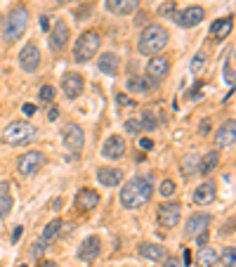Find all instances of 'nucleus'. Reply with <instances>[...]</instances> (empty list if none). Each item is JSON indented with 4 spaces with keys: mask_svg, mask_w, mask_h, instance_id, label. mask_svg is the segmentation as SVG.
I'll return each instance as SVG.
<instances>
[{
    "mask_svg": "<svg viewBox=\"0 0 236 267\" xmlns=\"http://www.w3.org/2000/svg\"><path fill=\"white\" fill-rule=\"evenodd\" d=\"M21 112H24L26 116H31V114H36V106H33V104H24V106H21Z\"/></svg>",
    "mask_w": 236,
    "mask_h": 267,
    "instance_id": "a18cd8bd",
    "label": "nucleus"
},
{
    "mask_svg": "<svg viewBox=\"0 0 236 267\" xmlns=\"http://www.w3.org/2000/svg\"><path fill=\"white\" fill-rule=\"evenodd\" d=\"M128 90H132V93H144L147 87H149V83L144 81V78H139V76H132V78H128Z\"/></svg>",
    "mask_w": 236,
    "mask_h": 267,
    "instance_id": "c85d7f7f",
    "label": "nucleus"
},
{
    "mask_svg": "<svg viewBox=\"0 0 236 267\" xmlns=\"http://www.w3.org/2000/svg\"><path fill=\"white\" fill-rule=\"evenodd\" d=\"M59 230H62V220L57 217V220H52V222H48V225H45L43 234H40V241H43V243L52 241V239H55V236L59 234Z\"/></svg>",
    "mask_w": 236,
    "mask_h": 267,
    "instance_id": "bb28decb",
    "label": "nucleus"
},
{
    "mask_svg": "<svg viewBox=\"0 0 236 267\" xmlns=\"http://www.w3.org/2000/svg\"><path fill=\"white\" fill-rule=\"evenodd\" d=\"M182 173H184V177H192V175H199L201 170V154L199 151H189V154L182 156Z\"/></svg>",
    "mask_w": 236,
    "mask_h": 267,
    "instance_id": "4be33fe9",
    "label": "nucleus"
},
{
    "mask_svg": "<svg viewBox=\"0 0 236 267\" xmlns=\"http://www.w3.org/2000/svg\"><path fill=\"white\" fill-rule=\"evenodd\" d=\"M234 135H236V121L229 118V121H224L218 128V132H215V147H218V149H224V147L234 144Z\"/></svg>",
    "mask_w": 236,
    "mask_h": 267,
    "instance_id": "2eb2a0df",
    "label": "nucleus"
},
{
    "mask_svg": "<svg viewBox=\"0 0 236 267\" xmlns=\"http://www.w3.org/2000/svg\"><path fill=\"white\" fill-rule=\"evenodd\" d=\"M196 262H199V267H215L218 265V253H215V249L201 246L199 255H196Z\"/></svg>",
    "mask_w": 236,
    "mask_h": 267,
    "instance_id": "a878e982",
    "label": "nucleus"
},
{
    "mask_svg": "<svg viewBox=\"0 0 236 267\" xmlns=\"http://www.w3.org/2000/svg\"><path fill=\"white\" fill-rule=\"evenodd\" d=\"M102 45V36L97 31H85L81 33V38L76 40V48H74V59L78 64H85L90 59H95L97 50Z\"/></svg>",
    "mask_w": 236,
    "mask_h": 267,
    "instance_id": "39448f33",
    "label": "nucleus"
},
{
    "mask_svg": "<svg viewBox=\"0 0 236 267\" xmlns=\"http://www.w3.org/2000/svg\"><path fill=\"white\" fill-rule=\"evenodd\" d=\"M40 100H43V102H52V100H55V87H52V85H43V87H40Z\"/></svg>",
    "mask_w": 236,
    "mask_h": 267,
    "instance_id": "e433bc0d",
    "label": "nucleus"
},
{
    "mask_svg": "<svg viewBox=\"0 0 236 267\" xmlns=\"http://www.w3.org/2000/svg\"><path fill=\"white\" fill-rule=\"evenodd\" d=\"M139 255L142 258H147V260H151V262H161V260H166L168 258V249L166 246H161V243H149V241H144V243H139Z\"/></svg>",
    "mask_w": 236,
    "mask_h": 267,
    "instance_id": "dca6fc26",
    "label": "nucleus"
},
{
    "mask_svg": "<svg viewBox=\"0 0 236 267\" xmlns=\"http://www.w3.org/2000/svg\"><path fill=\"white\" fill-rule=\"evenodd\" d=\"M21 234H24V227H14V234H12V241L17 243L19 239H21Z\"/></svg>",
    "mask_w": 236,
    "mask_h": 267,
    "instance_id": "c03bdc74",
    "label": "nucleus"
},
{
    "mask_svg": "<svg viewBox=\"0 0 236 267\" xmlns=\"http://www.w3.org/2000/svg\"><path fill=\"white\" fill-rule=\"evenodd\" d=\"M208 132H210V118H205L199 128V135H208Z\"/></svg>",
    "mask_w": 236,
    "mask_h": 267,
    "instance_id": "ea45409f",
    "label": "nucleus"
},
{
    "mask_svg": "<svg viewBox=\"0 0 236 267\" xmlns=\"http://www.w3.org/2000/svg\"><path fill=\"white\" fill-rule=\"evenodd\" d=\"M38 267H59V265H57L55 260H45V262H40V265H38Z\"/></svg>",
    "mask_w": 236,
    "mask_h": 267,
    "instance_id": "09e8293b",
    "label": "nucleus"
},
{
    "mask_svg": "<svg viewBox=\"0 0 236 267\" xmlns=\"http://www.w3.org/2000/svg\"><path fill=\"white\" fill-rule=\"evenodd\" d=\"M184 262H186V265H189V262H192V253H189V249L184 251Z\"/></svg>",
    "mask_w": 236,
    "mask_h": 267,
    "instance_id": "3c124183",
    "label": "nucleus"
},
{
    "mask_svg": "<svg viewBox=\"0 0 236 267\" xmlns=\"http://www.w3.org/2000/svg\"><path fill=\"white\" fill-rule=\"evenodd\" d=\"M45 166V154L43 151H29V154H21L17 168L21 175H33L38 173V168Z\"/></svg>",
    "mask_w": 236,
    "mask_h": 267,
    "instance_id": "9b49d317",
    "label": "nucleus"
},
{
    "mask_svg": "<svg viewBox=\"0 0 236 267\" xmlns=\"http://www.w3.org/2000/svg\"><path fill=\"white\" fill-rule=\"evenodd\" d=\"M182 206L180 204H161L158 206V225L163 230H173L175 225L180 222Z\"/></svg>",
    "mask_w": 236,
    "mask_h": 267,
    "instance_id": "6e6552de",
    "label": "nucleus"
},
{
    "mask_svg": "<svg viewBox=\"0 0 236 267\" xmlns=\"http://www.w3.org/2000/svg\"><path fill=\"white\" fill-rule=\"evenodd\" d=\"M215 196H218V185H215L213 180L199 185V187H196V192H194V201H196L199 206L213 204V201H215Z\"/></svg>",
    "mask_w": 236,
    "mask_h": 267,
    "instance_id": "a211bd4d",
    "label": "nucleus"
},
{
    "mask_svg": "<svg viewBox=\"0 0 236 267\" xmlns=\"http://www.w3.org/2000/svg\"><path fill=\"white\" fill-rule=\"evenodd\" d=\"M38 137V128L29 121H12L3 130V142L10 147H21V144H31Z\"/></svg>",
    "mask_w": 236,
    "mask_h": 267,
    "instance_id": "20e7f679",
    "label": "nucleus"
},
{
    "mask_svg": "<svg viewBox=\"0 0 236 267\" xmlns=\"http://www.w3.org/2000/svg\"><path fill=\"white\" fill-rule=\"evenodd\" d=\"M106 10L118 17H125L137 10V0H106Z\"/></svg>",
    "mask_w": 236,
    "mask_h": 267,
    "instance_id": "412c9836",
    "label": "nucleus"
},
{
    "mask_svg": "<svg viewBox=\"0 0 236 267\" xmlns=\"http://www.w3.org/2000/svg\"><path fill=\"white\" fill-rule=\"evenodd\" d=\"M40 26H43L45 31H48V29H50V19H48V17H40Z\"/></svg>",
    "mask_w": 236,
    "mask_h": 267,
    "instance_id": "49530a36",
    "label": "nucleus"
},
{
    "mask_svg": "<svg viewBox=\"0 0 236 267\" xmlns=\"http://www.w3.org/2000/svg\"><path fill=\"white\" fill-rule=\"evenodd\" d=\"M154 194V177L151 175H137L130 182H125L121 189V204L125 208H142L151 201Z\"/></svg>",
    "mask_w": 236,
    "mask_h": 267,
    "instance_id": "f257e3e1",
    "label": "nucleus"
},
{
    "mask_svg": "<svg viewBox=\"0 0 236 267\" xmlns=\"http://www.w3.org/2000/svg\"><path fill=\"white\" fill-rule=\"evenodd\" d=\"M163 267H180V260H177V258H166V260H163Z\"/></svg>",
    "mask_w": 236,
    "mask_h": 267,
    "instance_id": "a19ab883",
    "label": "nucleus"
},
{
    "mask_svg": "<svg viewBox=\"0 0 236 267\" xmlns=\"http://www.w3.org/2000/svg\"><path fill=\"white\" fill-rule=\"evenodd\" d=\"M100 249H102V241H100V236H87L85 241L78 246V258L85 262L95 260L97 255H100Z\"/></svg>",
    "mask_w": 236,
    "mask_h": 267,
    "instance_id": "6ab92c4d",
    "label": "nucleus"
},
{
    "mask_svg": "<svg viewBox=\"0 0 236 267\" xmlns=\"http://www.w3.org/2000/svg\"><path fill=\"white\" fill-rule=\"evenodd\" d=\"M97 66H100V71H104V74L109 76H116L118 69H121V62H118V55H113V52H104V55L97 59Z\"/></svg>",
    "mask_w": 236,
    "mask_h": 267,
    "instance_id": "b1692460",
    "label": "nucleus"
},
{
    "mask_svg": "<svg viewBox=\"0 0 236 267\" xmlns=\"http://www.w3.org/2000/svg\"><path fill=\"white\" fill-rule=\"evenodd\" d=\"M168 40H170V36H168V31H166V26L151 24V26H147V29L142 31V36H139L137 50L147 57H154L168 45Z\"/></svg>",
    "mask_w": 236,
    "mask_h": 267,
    "instance_id": "7ed1b4c3",
    "label": "nucleus"
},
{
    "mask_svg": "<svg viewBox=\"0 0 236 267\" xmlns=\"http://www.w3.org/2000/svg\"><path fill=\"white\" fill-rule=\"evenodd\" d=\"M218 161H220L218 151H208V156H205V159H201V170H199V173H203V175L213 173V170H215V166H218Z\"/></svg>",
    "mask_w": 236,
    "mask_h": 267,
    "instance_id": "cd10ccee",
    "label": "nucleus"
},
{
    "mask_svg": "<svg viewBox=\"0 0 236 267\" xmlns=\"http://www.w3.org/2000/svg\"><path fill=\"white\" fill-rule=\"evenodd\" d=\"M66 43H68V26L66 21L57 19V24L52 26V31H50V48L55 52H62L66 48Z\"/></svg>",
    "mask_w": 236,
    "mask_h": 267,
    "instance_id": "4468645a",
    "label": "nucleus"
},
{
    "mask_svg": "<svg viewBox=\"0 0 236 267\" xmlns=\"http://www.w3.org/2000/svg\"><path fill=\"white\" fill-rule=\"evenodd\" d=\"M175 189H177V185H175L173 180H163V185H161V196H166V199H168V196H173L175 194Z\"/></svg>",
    "mask_w": 236,
    "mask_h": 267,
    "instance_id": "c9c22d12",
    "label": "nucleus"
},
{
    "mask_svg": "<svg viewBox=\"0 0 236 267\" xmlns=\"http://www.w3.org/2000/svg\"><path fill=\"white\" fill-rule=\"evenodd\" d=\"M57 116H59V109H55V106H52V109H50V116H48V118H50V121H57Z\"/></svg>",
    "mask_w": 236,
    "mask_h": 267,
    "instance_id": "de8ad7c7",
    "label": "nucleus"
},
{
    "mask_svg": "<svg viewBox=\"0 0 236 267\" xmlns=\"http://www.w3.org/2000/svg\"><path fill=\"white\" fill-rule=\"evenodd\" d=\"M139 130H142V123H139V118H128V121H125V132L137 135Z\"/></svg>",
    "mask_w": 236,
    "mask_h": 267,
    "instance_id": "72a5a7b5",
    "label": "nucleus"
},
{
    "mask_svg": "<svg viewBox=\"0 0 236 267\" xmlns=\"http://www.w3.org/2000/svg\"><path fill=\"white\" fill-rule=\"evenodd\" d=\"M234 258H236V249H234V246L224 249V253H222V267H234Z\"/></svg>",
    "mask_w": 236,
    "mask_h": 267,
    "instance_id": "473e14b6",
    "label": "nucleus"
},
{
    "mask_svg": "<svg viewBox=\"0 0 236 267\" xmlns=\"http://www.w3.org/2000/svg\"><path fill=\"white\" fill-rule=\"evenodd\" d=\"M170 71V59L166 55H154L147 64V76L154 78V81H163Z\"/></svg>",
    "mask_w": 236,
    "mask_h": 267,
    "instance_id": "f8f14e48",
    "label": "nucleus"
},
{
    "mask_svg": "<svg viewBox=\"0 0 236 267\" xmlns=\"http://www.w3.org/2000/svg\"><path fill=\"white\" fill-rule=\"evenodd\" d=\"M10 211H12V196L7 194V196L0 199V220H5V217L10 215Z\"/></svg>",
    "mask_w": 236,
    "mask_h": 267,
    "instance_id": "2f4dec72",
    "label": "nucleus"
},
{
    "mask_svg": "<svg viewBox=\"0 0 236 267\" xmlns=\"http://www.w3.org/2000/svg\"><path fill=\"white\" fill-rule=\"evenodd\" d=\"M168 12H173V3H170V5H163V7H161V14H168Z\"/></svg>",
    "mask_w": 236,
    "mask_h": 267,
    "instance_id": "8fccbe9b",
    "label": "nucleus"
},
{
    "mask_svg": "<svg viewBox=\"0 0 236 267\" xmlns=\"http://www.w3.org/2000/svg\"><path fill=\"white\" fill-rule=\"evenodd\" d=\"M97 180L104 187H116L118 182L123 180V170H118V168H100L97 170Z\"/></svg>",
    "mask_w": 236,
    "mask_h": 267,
    "instance_id": "5701e85b",
    "label": "nucleus"
},
{
    "mask_svg": "<svg viewBox=\"0 0 236 267\" xmlns=\"http://www.w3.org/2000/svg\"><path fill=\"white\" fill-rule=\"evenodd\" d=\"M10 194V182H0V199Z\"/></svg>",
    "mask_w": 236,
    "mask_h": 267,
    "instance_id": "79ce46f5",
    "label": "nucleus"
},
{
    "mask_svg": "<svg viewBox=\"0 0 236 267\" xmlns=\"http://www.w3.org/2000/svg\"><path fill=\"white\" fill-rule=\"evenodd\" d=\"M208 227H210V215L208 213H194L184 225V236L186 239H196L199 234L208 232Z\"/></svg>",
    "mask_w": 236,
    "mask_h": 267,
    "instance_id": "9d476101",
    "label": "nucleus"
},
{
    "mask_svg": "<svg viewBox=\"0 0 236 267\" xmlns=\"http://www.w3.org/2000/svg\"><path fill=\"white\" fill-rule=\"evenodd\" d=\"M19 66L24 69L26 74H33L38 66H40V50H38L36 43H26L19 52Z\"/></svg>",
    "mask_w": 236,
    "mask_h": 267,
    "instance_id": "0eeeda50",
    "label": "nucleus"
},
{
    "mask_svg": "<svg viewBox=\"0 0 236 267\" xmlns=\"http://www.w3.org/2000/svg\"><path fill=\"white\" fill-rule=\"evenodd\" d=\"M116 100H118V104H121V106H132V104H135L132 97H128V95H123V93L116 95Z\"/></svg>",
    "mask_w": 236,
    "mask_h": 267,
    "instance_id": "58836bf2",
    "label": "nucleus"
},
{
    "mask_svg": "<svg viewBox=\"0 0 236 267\" xmlns=\"http://www.w3.org/2000/svg\"><path fill=\"white\" fill-rule=\"evenodd\" d=\"M66 3H71V0H57V5H66Z\"/></svg>",
    "mask_w": 236,
    "mask_h": 267,
    "instance_id": "603ef678",
    "label": "nucleus"
},
{
    "mask_svg": "<svg viewBox=\"0 0 236 267\" xmlns=\"http://www.w3.org/2000/svg\"><path fill=\"white\" fill-rule=\"evenodd\" d=\"M62 90L66 95L68 100H76V97H81L83 90H85V81H83L81 74H64L62 78Z\"/></svg>",
    "mask_w": 236,
    "mask_h": 267,
    "instance_id": "ddd939ff",
    "label": "nucleus"
},
{
    "mask_svg": "<svg viewBox=\"0 0 236 267\" xmlns=\"http://www.w3.org/2000/svg\"><path fill=\"white\" fill-rule=\"evenodd\" d=\"M29 19H31L29 7L26 5H14L12 10L5 14L3 24H0V36H3V40H5L7 45L17 43L19 38L24 36L26 26H29Z\"/></svg>",
    "mask_w": 236,
    "mask_h": 267,
    "instance_id": "f03ea898",
    "label": "nucleus"
},
{
    "mask_svg": "<svg viewBox=\"0 0 236 267\" xmlns=\"http://www.w3.org/2000/svg\"><path fill=\"white\" fill-rule=\"evenodd\" d=\"M19 267H26V265H19Z\"/></svg>",
    "mask_w": 236,
    "mask_h": 267,
    "instance_id": "864d4df0",
    "label": "nucleus"
},
{
    "mask_svg": "<svg viewBox=\"0 0 236 267\" xmlns=\"http://www.w3.org/2000/svg\"><path fill=\"white\" fill-rule=\"evenodd\" d=\"M76 208H78V211H92L95 206L100 204V194L97 192H92V189H81V192L76 194Z\"/></svg>",
    "mask_w": 236,
    "mask_h": 267,
    "instance_id": "aec40b11",
    "label": "nucleus"
},
{
    "mask_svg": "<svg viewBox=\"0 0 236 267\" xmlns=\"http://www.w3.org/2000/svg\"><path fill=\"white\" fill-rule=\"evenodd\" d=\"M203 19H205V10L199 5H192V7H186V10L175 14V21H177L182 29H194V26H199Z\"/></svg>",
    "mask_w": 236,
    "mask_h": 267,
    "instance_id": "1a4fd4ad",
    "label": "nucleus"
},
{
    "mask_svg": "<svg viewBox=\"0 0 236 267\" xmlns=\"http://www.w3.org/2000/svg\"><path fill=\"white\" fill-rule=\"evenodd\" d=\"M62 140H64V147H66L71 154H81L83 147H85V132H83L81 125H76V123L64 125Z\"/></svg>",
    "mask_w": 236,
    "mask_h": 267,
    "instance_id": "423d86ee",
    "label": "nucleus"
},
{
    "mask_svg": "<svg viewBox=\"0 0 236 267\" xmlns=\"http://www.w3.org/2000/svg\"><path fill=\"white\" fill-rule=\"evenodd\" d=\"M224 81L229 83V85H234V50L229 52V59L224 64Z\"/></svg>",
    "mask_w": 236,
    "mask_h": 267,
    "instance_id": "c756f323",
    "label": "nucleus"
},
{
    "mask_svg": "<svg viewBox=\"0 0 236 267\" xmlns=\"http://www.w3.org/2000/svg\"><path fill=\"white\" fill-rule=\"evenodd\" d=\"M139 147H142V149H151V147H154V142H151L149 137H142V140H139Z\"/></svg>",
    "mask_w": 236,
    "mask_h": 267,
    "instance_id": "37998d69",
    "label": "nucleus"
},
{
    "mask_svg": "<svg viewBox=\"0 0 236 267\" xmlns=\"http://www.w3.org/2000/svg\"><path fill=\"white\" fill-rule=\"evenodd\" d=\"M102 156L106 159H123L125 156V140L121 135H111L102 147Z\"/></svg>",
    "mask_w": 236,
    "mask_h": 267,
    "instance_id": "f3484780",
    "label": "nucleus"
},
{
    "mask_svg": "<svg viewBox=\"0 0 236 267\" xmlns=\"http://www.w3.org/2000/svg\"><path fill=\"white\" fill-rule=\"evenodd\" d=\"M203 64H205V52H196L194 59H192V71L194 74H199L201 69H203Z\"/></svg>",
    "mask_w": 236,
    "mask_h": 267,
    "instance_id": "f704fd0d",
    "label": "nucleus"
},
{
    "mask_svg": "<svg viewBox=\"0 0 236 267\" xmlns=\"http://www.w3.org/2000/svg\"><path fill=\"white\" fill-rule=\"evenodd\" d=\"M43 253H45V243L43 241H36L31 246V255H33V258H40Z\"/></svg>",
    "mask_w": 236,
    "mask_h": 267,
    "instance_id": "4c0bfd02",
    "label": "nucleus"
},
{
    "mask_svg": "<svg viewBox=\"0 0 236 267\" xmlns=\"http://www.w3.org/2000/svg\"><path fill=\"white\" fill-rule=\"evenodd\" d=\"M139 123H142V130H154L156 128V118L151 112H144L142 116H139Z\"/></svg>",
    "mask_w": 236,
    "mask_h": 267,
    "instance_id": "7c9ffc66",
    "label": "nucleus"
},
{
    "mask_svg": "<svg viewBox=\"0 0 236 267\" xmlns=\"http://www.w3.org/2000/svg\"><path fill=\"white\" fill-rule=\"evenodd\" d=\"M231 29H234V17H222V19H218V21H213V26H210V33L215 38H227L231 33Z\"/></svg>",
    "mask_w": 236,
    "mask_h": 267,
    "instance_id": "393cba45",
    "label": "nucleus"
}]
</instances>
